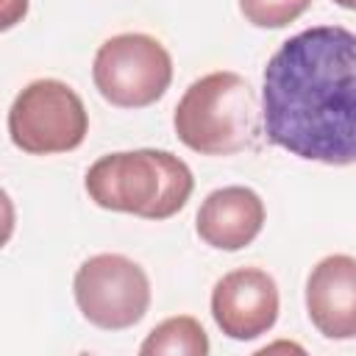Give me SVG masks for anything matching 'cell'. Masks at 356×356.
<instances>
[{
	"instance_id": "1",
	"label": "cell",
	"mask_w": 356,
	"mask_h": 356,
	"mask_svg": "<svg viewBox=\"0 0 356 356\" xmlns=\"http://www.w3.org/2000/svg\"><path fill=\"white\" fill-rule=\"evenodd\" d=\"M261 128L298 159L356 164V33L314 25L289 36L264 67Z\"/></svg>"
},
{
	"instance_id": "2",
	"label": "cell",
	"mask_w": 356,
	"mask_h": 356,
	"mask_svg": "<svg viewBox=\"0 0 356 356\" xmlns=\"http://www.w3.org/2000/svg\"><path fill=\"white\" fill-rule=\"evenodd\" d=\"M83 186L100 209L167 220L186 206L195 178L178 156L142 147L100 156L86 170Z\"/></svg>"
},
{
	"instance_id": "3",
	"label": "cell",
	"mask_w": 356,
	"mask_h": 356,
	"mask_svg": "<svg viewBox=\"0 0 356 356\" xmlns=\"http://www.w3.org/2000/svg\"><path fill=\"white\" fill-rule=\"evenodd\" d=\"M259 120L253 86L231 70L192 81L172 114L178 139L200 156H234L253 147Z\"/></svg>"
},
{
	"instance_id": "4",
	"label": "cell",
	"mask_w": 356,
	"mask_h": 356,
	"mask_svg": "<svg viewBox=\"0 0 356 356\" xmlns=\"http://www.w3.org/2000/svg\"><path fill=\"white\" fill-rule=\"evenodd\" d=\"M89 131L83 100L72 86L56 78L28 83L8 108L11 142L31 156L75 150Z\"/></svg>"
},
{
	"instance_id": "5",
	"label": "cell",
	"mask_w": 356,
	"mask_h": 356,
	"mask_svg": "<svg viewBox=\"0 0 356 356\" xmlns=\"http://www.w3.org/2000/svg\"><path fill=\"white\" fill-rule=\"evenodd\" d=\"M92 78L111 106L145 108L170 89L172 58L156 36L117 33L97 47Z\"/></svg>"
},
{
	"instance_id": "6",
	"label": "cell",
	"mask_w": 356,
	"mask_h": 356,
	"mask_svg": "<svg viewBox=\"0 0 356 356\" xmlns=\"http://www.w3.org/2000/svg\"><path fill=\"white\" fill-rule=\"evenodd\" d=\"M72 295L92 325L122 331L147 314L150 281L134 259L122 253H97L78 267Z\"/></svg>"
},
{
	"instance_id": "7",
	"label": "cell",
	"mask_w": 356,
	"mask_h": 356,
	"mask_svg": "<svg viewBox=\"0 0 356 356\" xmlns=\"http://www.w3.org/2000/svg\"><path fill=\"white\" fill-rule=\"evenodd\" d=\"M211 317L231 339H256L278 320V286L259 267L225 273L211 289Z\"/></svg>"
},
{
	"instance_id": "8",
	"label": "cell",
	"mask_w": 356,
	"mask_h": 356,
	"mask_svg": "<svg viewBox=\"0 0 356 356\" xmlns=\"http://www.w3.org/2000/svg\"><path fill=\"white\" fill-rule=\"evenodd\" d=\"M306 312L328 339L356 337V259L334 253L320 259L306 278Z\"/></svg>"
},
{
	"instance_id": "9",
	"label": "cell",
	"mask_w": 356,
	"mask_h": 356,
	"mask_svg": "<svg viewBox=\"0 0 356 356\" xmlns=\"http://www.w3.org/2000/svg\"><path fill=\"white\" fill-rule=\"evenodd\" d=\"M264 225V203L250 186H222L206 195L197 209V236L217 250L248 248Z\"/></svg>"
},
{
	"instance_id": "10",
	"label": "cell",
	"mask_w": 356,
	"mask_h": 356,
	"mask_svg": "<svg viewBox=\"0 0 356 356\" xmlns=\"http://www.w3.org/2000/svg\"><path fill=\"white\" fill-rule=\"evenodd\" d=\"M142 356H159V353H178V356H206L209 353V337L203 325L189 317L178 314L164 323H159L145 342L139 345Z\"/></svg>"
},
{
	"instance_id": "11",
	"label": "cell",
	"mask_w": 356,
	"mask_h": 356,
	"mask_svg": "<svg viewBox=\"0 0 356 356\" xmlns=\"http://www.w3.org/2000/svg\"><path fill=\"white\" fill-rule=\"evenodd\" d=\"M312 0H239L242 17L256 28H284L295 22Z\"/></svg>"
},
{
	"instance_id": "12",
	"label": "cell",
	"mask_w": 356,
	"mask_h": 356,
	"mask_svg": "<svg viewBox=\"0 0 356 356\" xmlns=\"http://www.w3.org/2000/svg\"><path fill=\"white\" fill-rule=\"evenodd\" d=\"M28 0H3V28H11L19 17H25Z\"/></svg>"
},
{
	"instance_id": "13",
	"label": "cell",
	"mask_w": 356,
	"mask_h": 356,
	"mask_svg": "<svg viewBox=\"0 0 356 356\" xmlns=\"http://www.w3.org/2000/svg\"><path fill=\"white\" fill-rule=\"evenodd\" d=\"M337 6H342V8H356V0H334Z\"/></svg>"
}]
</instances>
